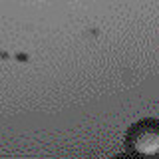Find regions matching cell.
Masks as SVG:
<instances>
[{"mask_svg": "<svg viewBox=\"0 0 159 159\" xmlns=\"http://www.w3.org/2000/svg\"><path fill=\"white\" fill-rule=\"evenodd\" d=\"M125 149L135 157H151L159 153V121L143 119L133 123L125 135Z\"/></svg>", "mask_w": 159, "mask_h": 159, "instance_id": "1", "label": "cell"}]
</instances>
